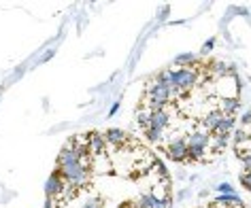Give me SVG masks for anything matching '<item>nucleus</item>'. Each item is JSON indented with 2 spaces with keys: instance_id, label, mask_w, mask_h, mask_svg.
Masks as SVG:
<instances>
[{
  "instance_id": "2",
  "label": "nucleus",
  "mask_w": 251,
  "mask_h": 208,
  "mask_svg": "<svg viewBox=\"0 0 251 208\" xmlns=\"http://www.w3.org/2000/svg\"><path fill=\"white\" fill-rule=\"evenodd\" d=\"M234 153L241 163V183L251 193V109L245 113L234 134Z\"/></svg>"
},
{
  "instance_id": "3",
  "label": "nucleus",
  "mask_w": 251,
  "mask_h": 208,
  "mask_svg": "<svg viewBox=\"0 0 251 208\" xmlns=\"http://www.w3.org/2000/svg\"><path fill=\"white\" fill-rule=\"evenodd\" d=\"M192 208H247L243 200L234 198H217V200H211V202H204V204H198V206H192Z\"/></svg>"
},
{
  "instance_id": "1",
  "label": "nucleus",
  "mask_w": 251,
  "mask_h": 208,
  "mask_svg": "<svg viewBox=\"0 0 251 208\" xmlns=\"http://www.w3.org/2000/svg\"><path fill=\"white\" fill-rule=\"evenodd\" d=\"M241 109L230 62L181 58L145 83L136 106L141 134L175 163H209L226 151Z\"/></svg>"
}]
</instances>
